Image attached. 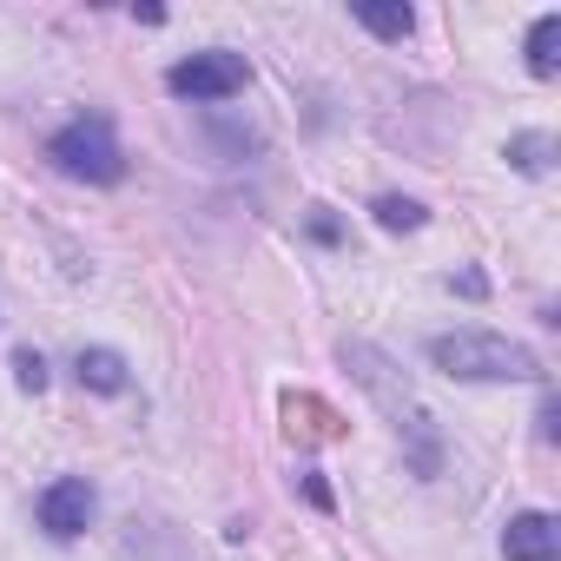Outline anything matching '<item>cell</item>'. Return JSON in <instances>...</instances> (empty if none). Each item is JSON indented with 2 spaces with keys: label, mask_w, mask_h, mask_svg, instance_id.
I'll use <instances>...</instances> for the list:
<instances>
[{
  "label": "cell",
  "mask_w": 561,
  "mask_h": 561,
  "mask_svg": "<svg viewBox=\"0 0 561 561\" xmlns=\"http://www.w3.org/2000/svg\"><path fill=\"white\" fill-rule=\"evenodd\" d=\"M430 364L443 377H462V383H528L541 377V364L508 344V337H489V331H456V337H430Z\"/></svg>",
  "instance_id": "1"
},
{
  "label": "cell",
  "mask_w": 561,
  "mask_h": 561,
  "mask_svg": "<svg viewBox=\"0 0 561 561\" xmlns=\"http://www.w3.org/2000/svg\"><path fill=\"white\" fill-rule=\"evenodd\" d=\"M47 159H54L67 179H87V185H113V179H126V159H119L113 126H106L100 113H93V119L60 126V133H54V146H47Z\"/></svg>",
  "instance_id": "2"
},
{
  "label": "cell",
  "mask_w": 561,
  "mask_h": 561,
  "mask_svg": "<svg viewBox=\"0 0 561 561\" xmlns=\"http://www.w3.org/2000/svg\"><path fill=\"white\" fill-rule=\"evenodd\" d=\"M244 80H251L244 54H225V47L192 54V60H179V67L165 73V87H172L179 100H231V93H244Z\"/></svg>",
  "instance_id": "3"
},
{
  "label": "cell",
  "mask_w": 561,
  "mask_h": 561,
  "mask_svg": "<svg viewBox=\"0 0 561 561\" xmlns=\"http://www.w3.org/2000/svg\"><path fill=\"white\" fill-rule=\"evenodd\" d=\"M93 508H100L93 482H87V476H60V482L41 495V528H47L54 541H73V535H87Z\"/></svg>",
  "instance_id": "4"
},
{
  "label": "cell",
  "mask_w": 561,
  "mask_h": 561,
  "mask_svg": "<svg viewBox=\"0 0 561 561\" xmlns=\"http://www.w3.org/2000/svg\"><path fill=\"white\" fill-rule=\"evenodd\" d=\"M502 554H508V561H554V554H561V522L541 515V508L508 515V528H502Z\"/></svg>",
  "instance_id": "5"
},
{
  "label": "cell",
  "mask_w": 561,
  "mask_h": 561,
  "mask_svg": "<svg viewBox=\"0 0 561 561\" xmlns=\"http://www.w3.org/2000/svg\"><path fill=\"white\" fill-rule=\"evenodd\" d=\"M285 423H291V436H305V443H337V436H344V416H337L331 403H318V397H285Z\"/></svg>",
  "instance_id": "6"
},
{
  "label": "cell",
  "mask_w": 561,
  "mask_h": 561,
  "mask_svg": "<svg viewBox=\"0 0 561 561\" xmlns=\"http://www.w3.org/2000/svg\"><path fill=\"white\" fill-rule=\"evenodd\" d=\"M561 14H541L535 27H528V73L535 80H554V67H561Z\"/></svg>",
  "instance_id": "7"
},
{
  "label": "cell",
  "mask_w": 561,
  "mask_h": 561,
  "mask_svg": "<svg viewBox=\"0 0 561 561\" xmlns=\"http://www.w3.org/2000/svg\"><path fill=\"white\" fill-rule=\"evenodd\" d=\"M80 383L87 390H126V357L119 351H80Z\"/></svg>",
  "instance_id": "8"
},
{
  "label": "cell",
  "mask_w": 561,
  "mask_h": 561,
  "mask_svg": "<svg viewBox=\"0 0 561 561\" xmlns=\"http://www.w3.org/2000/svg\"><path fill=\"white\" fill-rule=\"evenodd\" d=\"M370 211H377V225H390V231H416V225H423V205H416V198H397V192H383Z\"/></svg>",
  "instance_id": "9"
},
{
  "label": "cell",
  "mask_w": 561,
  "mask_h": 561,
  "mask_svg": "<svg viewBox=\"0 0 561 561\" xmlns=\"http://www.w3.org/2000/svg\"><path fill=\"white\" fill-rule=\"evenodd\" d=\"M357 21H364L377 41H403V34H410V8H357Z\"/></svg>",
  "instance_id": "10"
},
{
  "label": "cell",
  "mask_w": 561,
  "mask_h": 561,
  "mask_svg": "<svg viewBox=\"0 0 561 561\" xmlns=\"http://www.w3.org/2000/svg\"><path fill=\"white\" fill-rule=\"evenodd\" d=\"M14 377H21V390H47V357L41 351H14Z\"/></svg>",
  "instance_id": "11"
},
{
  "label": "cell",
  "mask_w": 561,
  "mask_h": 561,
  "mask_svg": "<svg viewBox=\"0 0 561 561\" xmlns=\"http://www.w3.org/2000/svg\"><path fill=\"white\" fill-rule=\"evenodd\" d=\"M541 152H548V139H515V146H508V159H515L522 172H541V165H548Z\"/></svg>",
  "instance_id": "12"
},
{
  "label": "cell",
  "mask_w": 561,
  "mask_h": 561,
  "mask_svg": "<svg viewBox=\"0 0 561 561\" xmlns=\"http://www.w3.org/2000/svg\"><path fill=\"white\" fill-rule=\"evenodd\" d=\"M305 495H311L318 508H337V495H331V482H324V476H305Z\"/></svg>",
  "instance_id": "13"
},
{
  "label": "cell",
  "mask_w": 561,
  "mask_h": 561,
  "mask_svg": "<svg viewBox=\"0 0 561 561\" xmlns=\"http://www.w3.org/2000/svg\"><path fill=\"white\" fill-rule=\"evenodd\" d=\"M311 238L318 244H337V218H311Z\"/></svg>",
  "instance_id": "14"
}]
</instances>
